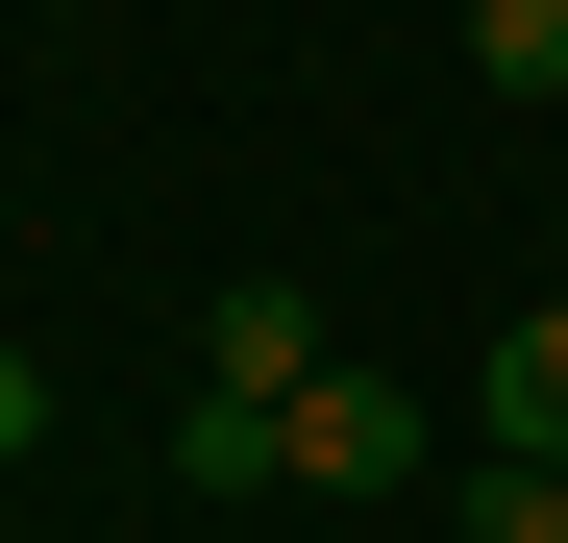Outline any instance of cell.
<instances>
[{"label": "cell", "instance_id": "obj_1", "mask_svg": "<svg viewBox=\"0 0 568 543\" xmlns=\"http://www.w3.org/2000/svg\"><path fill=\"white\" fill-rule=\"evenodd\" d=\"M272 444H297V494H420V396L396 371H297Z\"/></svg>", "mask_w": 568, "mask_h": 543}, {"label": "cell", "instance_id": "obj_2", "mask_svg": "<svg viewBox=\"0 0 568 543\" xmlns=\"http://www.w3.org/2000/svg\"><path fill=\"white\" fill-rule=\"evenodd\" d=\"M297 371H346L322 297H297V272H223V297H199V396H297Z\"/></svg>", "mask_w": 568, "mask_h": 543}, {"label": "cell", "instance_id": "obj_3", "mask_svg": "<svg viewBox=\"0 0 568 543\" xmlns=\"http://www.w3.org/2000/svg\"><path fill=\"white\" fill-rule=\"evenodd\" d=\"M495 444H544V470H568V272H544L519 346H495Z\"/></svg>", "mask_w": 568, "mask_h": 543}, {"label": "cell", "instance_id": "obj_4", "mask_svg": "<svg viewBox=\"0 0 568 543\" xmlns=\"http://www.w3.org/2000/svg\"><path fill=\"white\" fill-rule=\"evenodd\" d=\"M173 494H297V444H272V396H199V420H173Z\"/></svg>", "mask_w": 568, "mask_h": 543}, {"label": "cell", "instance_id": "obj_5", "mask_svg": "<svg viewBox=\"0 0 568 543\" xmlns=\"http://www.w3.org/2000/svg\"><path fill=\"white\" fill-rule=\"evenodd\" d=\"M469 74L495 100H568V0H469Z\"/></svg>", "mask_w": 568, "mask_h": 543}, {"label": "cell", "instance_id": "obj_6", "mask_svg": "<svg viewBox=\"0 0 568 543\" xmlns=\"http://www.w3.org/2000/svg\"><path fill=\"white\" fill-rule=\"evenodd\" d=\"M26 444H50V371H26V346H0V470H26Z\"/></svg>", "mask_w": 568, "mask_h": 543}]
</instances>
